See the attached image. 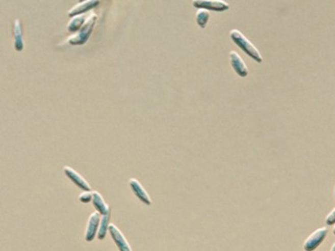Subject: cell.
<instances>
[{
	"label": "cell",
	"mask_w": 335,
	"mask_h": 251,
	"mask_svg": "<svg viewBox=\"0 0 335 251\" xmlns=\"http://www.w3.org/2000/svg\"><path fill=\"white\" fill-rule=\"evenodd\" d=\"M229 36L234 43L238 47H240L241 49L243 50L247 55L251 57L257 63H262L263 58H262L261 52L239 30L234 29L230 32Z\"/></svg>",
	"instance_id": "1"
},
{
	"label": "cell",
	"mask_w": 335,
	"mask_h": 251,
	"mask_svg": "<svg viewBox=\"0 0 335 251\" xmlns=\"http://www.w3.org/2000/svg\"><path fill=\"white\" fill-rule=\"evenodd\" d=\"M97 20V16L95 14H91L85 21L84 24L80 31L76 32L74 35L71 36L68 42L73 46H78V45H83L88 41L89 37L91 35L92 31L95 27V21Z\"/></svg>",
	"instance_id": "2"
},
{
	"label": "cell",
	"mask_w": 335,
	"mask_h": 251,
	"mask_svg": "<svg viewBox=\"0 0 335 251\" xmlns=\"http://www.w3.org/2000/svg\"><path fill=\"white\" fill-rule=\"evenodd\" d=\"M327 234H328V229L326 227H321L314 231L304 242V250L314 251L315 249H317L319 247V245L325 241Z\"/></svg>",
	"instance_id": "3"
},
{
	"label": "cell",
	"mask_w": 335,
	"mask_h": 251,
	"mask_svg": "<svg viewBox=\"0 0 335 251\" xmlns=\"http://www.w3.org/2000/svg\"><path fill=\"white\" fill-rule=\"evenodd\" d=\"M193 5L198 9L215 12H224L229 9V4L224 0H195Z\"/></svg>",
	"instance_id": "4"
},
{
	"label": "cell",
	"mask_w": 335,
	"mask_h": 251,
	"mask_svg": "<svg viewBox=\"0 0 335 251\" xmlns=\"http://www.w3.org/2000/svg\"><path fill=\"white\" fill-rule=\"evenodd\" d=\"M229 61L234 71L239 77H247L249 69L239 53H237L236 51H231L229 53Z\"/></svg>",
	"instance_id": "5"
},
{
	"label": "cell",
	"mask_w": 335,
	"mask_h": 251,
	"mask_svg": "<svg viewBox=\"0 0 335 251\" xmlns=\"http://www.w3.org/2000/svg\"><path fill=\"white\" fill-rule=\"evenodd\" d=\"M101 216L97 211L92 213L88 218V225L85 232V240L90 242L94 241L95 236L98 234L99 225H100Z\"/></svg>",
	"instance_id": "6"
},
{
	"label": "cell",
	"mask_w": 335,
	"mask_h": 251,
	"mask_svg": "<svg viewBox=\"0 0 335 251\" xmlns=\"http://www.w3.org/2000/svg\"><path fill=\"white\" fill-rule=\"evenodd\" d=\"M109 233L112 236L113 241L116 244L120 251H132L131 245L127 242L126 238L124 236L120 229L115 225H110Z\"/></svg>",
	"instance_id": "7"
},
{
	"label": "cell",
	"mask_w": 335,
	"mask_h": 251,
	"mask_svg": "<svg viewBox=\"0 0 335 251\" xmlns=\"http://www.w3.org/2000/svg\"><path fill=\"white\" fill-rule=\"evenodd\" d=\"M64 172L65 174V176L71 182H73L79 188H81V189H82L85 191H91V187H90V185L87 182V180L85 179L84 177L81 176L77 171H75L73 169H71V168L68 166H64Z\"/></svg>",
	"instance_id": "8"
},
{
	"label": "cell",
	"mask_w": 335,
	"mask_h": 251,
	"mask_svg": "<svg viewBox=\"0 0 335 251\" xmlns=\"http://www.w3.org/2000/svg\"><path fill=\"white\" fill-rule=\"evenodd\" d=\"M130 185H131V190L134 192V194L138 197L143 203L145 205H151L152 204V200L149 197L147 191H145V188L143 187L139 181L131 178L130 180Z\"/></svg>",
	"instance_id": "9"
},
{
	"label": "cell",
	"mask_w": 335,
	"mask_h": 251,
	"mask_svg": "<svg viewBox=\"0 0 335 251\" xmlns=\"http://www.w3.org/2000/svg\"><path fill=\"white\" fill-rule=\"evenodd\" d=\"M99 4V1L97 0H88V1H83L82 3H79L71 8V10L69 11V16L70 17H74L76 15H80V14H84L85 12H88L92 8L96 7Z\"/></svg>",
	"instance_id": "10"
},
{
	"label": "cell",
	"mask_w": 335,
	"mask_h": 251,
	"mask_svg": "<svg viewBox=\"0 0 335 251\" xmlns=\"http://www.w3.org/2000/svg\"><path fill=\"white\" fill-rule=\"evenodd\" d=\"M93 192V199H92V203L95 207L96 211L101 214V215H106L107 213L111 211L109 206L106 204L105 200L102 197V195L99 193L98 191H92Z\"/></svg>",
	"instance_id": "11"
},
{
	"label": "cell",
	"mask_w": 335,
	"mask_h": 251,
	"mask_svg": "<svg viewBox=\"0 0 335 251\" xmlns=\"http://www.w3.org/2000/svg\"><path fill=\"white\" fill-rule=\"evenodd\" d=\"M14 48L17 50L18 52H21V50L23 49V47H24V42H23V37H22L20 20H15L14 21Z\"/></svg>",
	"instance_id": "12"
},
{
	"label": "cell",
	"mask_w": 335,
	"mask_h": 251,
	"mask_svg": "<svg viewBox=\"0 0 335 251\" xmlns=\"http://www.w3.org/2000/svg\"><path fill=\"white\" fill-rule=\"evenodd\" d=\"M110 219H111V211H109L106 215H102V216H101L100 225H99L98 234H97V238L99 240H104L106 238L107 231H109Z\"/></svg>",
	"instance_id": "13"
},
{
	"label": "cell",
	"mask_w": 335,
	"mask_h": 251,
	"mask_svg": "<svg viewBox=\"0 0 335 251\" xmlns=\"http://www.w3.org/2000/svg\"><path fill=\"white\" fill-rule=\"evenodd\" d=\"M86 20H87L86 14H80V15H76L74 17L71 18V21H69V23H68V32H78L84 24Z\"/></svg>",
	"instance_id": "14"
},
{
	"label": "cell",
	"mask_w": 335,
	"mask_h": 251,
	"mask_svg": "<svg viewBox=\"0 0 335 251\" xmlns=\"http://www.w3.org/2000/svg\"><path fill=\"white\" fill-rule=\"evenodd\" d=\"M196 22L201 28H205L208 24L209 20L211 17V14L208 10L205 9H199L196 13Z\"/></svg>",
	"instance_id": "15"
},
{
	"label": "cell",
	"mask_w": 335,
	"mask_h": 251,
	"mask_svg": "<svg viewBox=\"0 0 335 251\" xmlns=\"http://www.w3.org/2000/svg\"><path fill=\"white\" fill-rule=\"evenodd\" d=\"M80 201L83 202V203H88V202H92L93 199V192L90 191H84L81 196H80Z\"/></svg>",
	"instance_id": "16"
},
{
	"label": "cell",
	"mask_w": 335,
	"mask_h": 251,
	"mask_svg": "<svg viewBox=\"0 0 335 251\" xmlns=\"http://www.w3.org/2000/svg\"><path fill=\"white\" fill-rule=\"evenodd\" d=\"M325 223L328 226H332L335 224V208L332 209L331 212L329 213L326 218H325Z\"/></svg>",
	"instance_id": "17"
},
{
	"label": "cell",
	"mask_w": 335,
	"mask_h": 251,
	"mask_svg": "<svg viewBox=\"0 0 335 251\" xmlns=\"http://www.w3.org/2000/svg\"><path fill=\"white\" fill-rule=\"evenodd\" d=\"M330 251H335V242L332 244V248H331Z\"/></svg>",
	"instance_id": "18"
},
{
	"label": "cell",
	"mask_w": 335,
	"mask_h": 251,
	"mask_svg": "<svg viewBox=\"0 0 335 251\" xmlns=\"http://www.w3.org/2000/svg\"><path fill=\"white\" fill-rule=\"evenodd\" d=\"M332 234H334L335 235V224H334V227H333V228H332Z\"/></svg>",
	"instance_id": "19"
},
{
	"label": "cell",
	"mask_w": 335,
	"mask_h": 251,
	"mask_svg": "<svg viewBox=\"0 0 335 251\" xmlns=\"http://www.w3.org/2000/svg\"><path fill=\"white\" fill-rule=\"evenodd\" d=\"M334 197H335V189H334Z\"/></svg>",
	"instance_id": "20"
}]
</instances>
